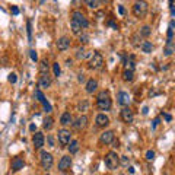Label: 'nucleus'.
Returning <instances> with one entry per match:
<instances>
[{"mask_svg": "<svg viewBox=\"0 0 175 175\" xmlns=\"http://www.w3.org/2000/svg\"><path fill=\"white\" fill-rule=\"evenodd\" d=\"M25 166V160L22 158H13L12 159V171L13 172H18L21 169H23Z\"/></svg>", "mask_w": 175, "mask_h": 175, "instance_id": "13", "label": "nucleus"}, {"mask_svg": "<svg viewBox=\"0 0 175 175\" xmlns=\"http://www.w3.org/2000/svg\"><path fill=\"white\" fill-rule=\"evenodd\" d=\"M117 99H118V104L123 105V107H127V105L130 104V95H129L127 92H123V91L118 92Z\"/></svg>", "mask_w": 175, "mask_h": 175, "instance_id": "14", "label": "nucleus"}, {"mask_svg": "<svg viewBox=\"0 0 175 175\" xmlns=\"http://www.w3.org/2000/svg\"><path fill=\"white\" fill-rule=\"evenodd\" d=\"M111 98H109V92L108 91H101L98 93L96 96V107L98 109H101V111H109L111 109Z\"/></svg>", "mask_w": 175, "mask_h": 175, "instance_id": "1", "label": "nucleus"}, {"mask_svg": "<svg viewBox=\"0 0 175 175\" xmlns=\"http://www.w3.org/2000/svg\"><path fill=\"white\" fill-rule=\"evenodd\" d=\"M70 28H72V32H73V34H76V35H79V34L82 32L80 25H79V23H76L74 21H70Z\"/></svg>", "mask_w": 175, "mask_h": 175, "instance_id": "24", "label": "nucleus"}, {"mask_svg": "<svg viewBox=\"0 0 175 175\" xmlns=\"http://www.w3.org/2000/svg\"><path fill=\"white\" fill-rule=\"evenodd\" d=\"M83 2L88 5V7H91V9H95L98 7V3H99V0H83Z\"/></svg>", "mask_w": 175, "mask_h": 175, "instance_id": "29", "label": "nucleus"}, {"mask_svg": "<svg viewBox=\"0 0 175 175\" xmlns=\"http://www.w3.org/2000/svg\"><path fill=\"white\" fill-rule=\"evenodd\" d=\"M120 164L124 165V166H127V165H129V158H127V156H121V158H120Z\"/></svg>", "mask_w": 175, "mask_h": 175, "instance_id": "39", "label": "nucleus"}, {"mask_svg": "<svg viewBox=\"0 0 175 175\" xmlns=\"http://www.w3.org/2000/svg\"><path fill=\"white\" fill-rule=\"evenodd\" d=\"M123 79L126 80V82H131L133 79H134V72L133 70H124L123 72Z\"/></svg>", "mask_w": 175, "mask_h": 175, "instance_id": "22", "label": "nucleus"}, {"mask_svg": "<svg viewBox=\"0 0 175 175\" xmlns=\"http://www.w3.org/2000/svg\"><path fill=\"white\" fill-rule=\"evenodd\" d=\"M12 13H13V15H19V9L16 6H13V7H12Z\"/></svg>", "mask_w": 175, "mask_h": 175, "instance_id": "44", "label": "nucleus"}, {"mask_svg": "<svg viewBox=\"0 0 175 175\" xmlns=\"http://www.w3.org/2000/svg\"><path fill=\"white\" fill-rule=\"evenodd\" d=\"M42 107H44V109H45L47 112H51V109H53V108H51V105H50V102L47 101V99L42 102Z\"/></svg>", "mask_w": 175, "mask_h": 175, "instance_id": "38", "label": "nucleus"}, {"mask_svg": "<svg viewBox=\"0 0 175 175\" xmlns=\"http://www.w3.org/2000/svg\"><path fill=\"white\" fill-rule=\"evenodd\" d=\"M42 126H44L45 130H51V129H53V118H51V117H45Z\"/></svg>", "mask_w": 175, "mask_h": 175, "instance_id": "25", "label": "nucleus"}, {"mask_svg": "<svg viewBox=\"0 0 175 175\" xmlns=\"http://www.w3.org/2000/svg\"><path fill=\"white\" fill-rule=\"evenodd\" d=\"M72 121H73V117H72V114L70 112H63L61 114V117H60V124L61 126H69V124H72Z\"/></svg>", "mask_w": 175, "mask_h": 175, "instance_id": "18", "label": "nucleus"}, {"mask_svg": "<svg viewBox=\"0 0 175 175\" xmlns=\"http://www.w3.org/2000/svg\"><path fill=\"white\" fill-rule=\"evenodd\" d=\"M58 142H60V145H61V147H64V146H67L69 145V142H70V137H72V133H70V130H67V129H61V130H58Z\"/></svg>", "mask_w": 175, "mask_h": 175, "instance_id": "7", "label": "nucleus"}, {"mask_svg": "<svg viewBox=\"0 0 175 175\" xmlns=\"http://www.w3.org/2000/svg\"><path fill=\"white\" fill-rule=\"evenodd\" d=\"M70 166H72V158H70L69 155H64L63 158L60 159V162H58V171L64 172V171H67Z\"/></svg>", "mask_w": 175, "mask_h": 175, "instance_id": "10", "label": "nucleus"}, {"mask_svg": "<svg viewBox=\"0 0 175 175\" xmlns=\"http://www.w3.org/2000/svg\"><path fill=\"white\" fill-rule=\"evenodd\" d=\"M114 142V133L112 131H104L102 134H101V143H105V145H109V143H112Z\"/></svg>", "mask_w": 175, "mask_h": 175, "instance_id": "17", "label": "nucleus"}, {"mask_svg": "<svg viewBox=\"0 0 175 175\" xmlns=\"http://www.w3.org/2000/svg\"><path fill=\"white\" fill-rule=\"evenodd\" d=\"M40 73H48V63H47V60H41V63H40Z\"/></svg>", "mask_w": 175, "mask_h": 175, "instance_id": "28", "label": "nucleus"}, {"mask_svg": "<svg viewBox=\"0 0 175 175\" xmlns=\"http://www.w3.org/2000/svg\"><path fill=\"white\" fill-rule=\"evenodd\" d=\"M169 5H171V6L174 5V0H169Z\"/></svg>", "mask_w": 175, "mask_h": 175, "instance_id": "52", "label": "nucleus"}, {"mask_svg": "<svg viewBox=\"0 0 175 175\" xmlns=\"http://www.w3.org/2000/svg\"><path fill=\"white\" fill-rule=\"evenodd\" d=\"M158 124H159V118H155V121H153V124H152V129H156Z\"/></svg>", "mask_w": 175, "mask_h": 175, "instance_id": "46", "label": "nucleus"}, {"mask_svg": "<svg viewBox=\"0 0 175 175\" xmlns=\"http://www.w3.org/2000/svg\"><path fill=\"white\" fill-rule=\"evenodd\" d=\"M86 56H88V54H86V51H85V48H83V47L78 50V54H76V57H78L79 60H82V58H85Z\"/></svg>", "mask_w": 175, "mask_h": 175, "instance_id": "32", "label": "nucleus"}, {"mask_svg": "<svg viewBox=\"0 0 175 175\" xmlns=\"http://www.w3.org/2000/svg\"><path fill=\"white\" fill-rule=\"evenodd\" d=\"M118 12H120V15H124L126 13V9H124L123 6H118Z\"/></svg>", "mask_w": 175, "mask_h": 175, "instance_id": "45", "label": "nucleus"}, {"mask_svg": "<svg viewBox=\"0 0 175 175\" xmlns=\"http://www.w3.org/2000/svg\"><path fill=\"white\" fill-rule=\"evenodd\" d=\"M29 56H31V60H32V61H36V60H38V56H36V51H35V50H31V51H29Z\"/></svg>", "mask_w": 175, "mask_h": 175, "instance_id": "40", "label": "nucleus"}, {"mask_svg": "<svg viewBox=\"0 0 175 175\" xmlns=\"http://www.w3.org/2000/svg\"><path fill=\"white\" fill-rule=\"evenodd\" d=\"M40 162H41V166H42L44 169H50V168L53 166V164H54V158H53L51 153H48V152H45V150H41Z\"/></svg>", "mask_w": 175, "mask_h": 175, "instance_id": "5", "label": "nucleus"}, {"mask_svg": "<svg viewBox=\"0 0 175 175\" xmlns=\"http://www.w3.org/2000/svg\"><path fill=\"white\" fill-rule=\"evenodd\" d=\"M142 112H143V115H146V114H147V112H149V108H147V107H145Z\"/></svg>", "mask_w": 175, "mask_h": 175, "instance_id": "49", "label": "nucleus"}, {"mask_svg": "<svg viewBox=\"0 0 175 175\" xmlns=\"http://www.w3.org/2000/svg\"><path fill=\"white\" fill-rule=\"evenodd\" d=\"M155 159V152L153 150H147L146 152V160H153Z\"/></svg>", "mask_w": 175, "mask_h": 175, "instance_id": "35", "label": "nucleus"}, {"mask_svg": "<svg viewBox=\"0 0 175 175\" xmlns=\"http://www.w3.org/2000/svg\"><path fill=\"white\" fill-rule=\"evenodd\" d=\"M35 96L38 98V101H40L41 104L45 101V96H44V93L41 92V89H36V91H35Z\"/></svg>", "mask_w": 175, "mask_h": 175, "instance_id": "31", "label": "nucleus"}, {"mask_svg": "<svg viewBox=\"0 0 175 175\" xmlns=\"http://www.w3.org/2000/svg\"><path fill=\"white\" fill-rule=\"evenodd\" d=\"M32 143H34V147L35 149H41L42 146H44V143H45V137H44V134L42 133H35L34 134V137H32Z\"/></svg>", "mask_w": 175, "mask_h": 175, "instance_id": "11", "label": "nucleus"}, {"mask_svg": "<svg viewBox=\"0 0 175 175\" xmlns=\"http://www.w3.org/2000/svg\"><path fill=\"white\" fill-rule=\"evenodd\" d=\"M80 35V42L86 44V42H89V35L88 34H79Z\"/></svg>", "mask_w": 175, "mask_h": 175, "instance_id": "36", "label": "nucleus"}, {"mask_svg": "<svg viewBox=\"0 0 175 175\" xmlns=\"http://www.w3.org/2000/svg\"><path fill=\"white\" fill-rule=\"evenodd\" d=\"M88 107H89V102H88L86 99L80 101V102H79V105H78V108H79L80 111H86V109H88Z\"/></svg>", "mask_w": 175, "mask_h": 175, "instance_id": "30", "label": "nucleus"}, {"mask_svg": "<svg viewBox=\"0 0 175 175\" xmlns=\"http://www.w3.org/2000/svg\"><path fill=\"white\" fill-rule=\"evenodd\" d=\"M120 118H121L124 123L131 124V123L134 121V114H133V111H131L129 107H124V108L120 111Z\"/></svg>", "mask_w": 175, "mask_h": 175, "instance_id": "8", "label": "nucleus"}, {"mask_svg": "<svg viewBox=\"0 0 175 175\" xmlns=\"http://www.w3.org/2000/svg\"><path fill=\"white\" fill-rule=\"evenodd\" d=\"M109 27H112L114 29H117V25H115V22H114V21H109Z\"/></svg>", "mask_w": 175, "mask_h": 175, "instance_id": "47", "label": "nucleus"}, {"mask_svg": "<svg viewBox=\"0 0 175 175\" xmlns=\"http://www.w3.org/2000/svg\"><path fill=\"white\" fill-rule=\"evenodd\" d=\"M147 10H149V5H147L146 0H137L133 5V13L136 18H145Z\"/></svg>", "mask_w": 175, "mask_h": 175, "instance_id": "2", "label": "nucleus"}, {"mask_svg": "<svg viewBox=\"0 0 175 175\" xmlns=\"http://www.w3.org/2000/svg\"><path fill=\"white\" fill-rule=\"evenodd\" d=\"M85 80V74H79V82H83Z\"/></svg>", "mask_w": 175, "mask_h": 175, "instance_id": "51", "label": "nucleus"}, {"mask_svg": "<svg viewBox=\"0 0 175 175\" xmlns=\"http://www.w3.org/2000/svg\"><path fill=\"white\" fill-rule=\"evenodd\" d=\"M150 34H152V28L149 27V25H145V27H142V29H140V32H139V35H140V36H145V38H147Z\"/></svg>", "mask_w": 175, "mask_h": 175, "instance_id": "23", "label": "nucleus"}, {"mask_svg": "<svg viewBox=\"0 0 175 175\" xmlns=\"http://www.w3.org/2000/svg\"><path fill=\"white\" fill-rule=\"evenodd\" d=\"M95 123L98 127H107L109 124V117L107 114H104V112H101V114H98L96 118H95Z\"/></svg>", "mask_w": 175, "mask_h": 175, "instance_id": "12", "label": "nucleus"}, {"mask_svg": "<svg viewBox=\"0 0 175 175\" xmlns=\"http://www.w3.org/2000/svg\"><path fill=\"white\" fill-rule=\"evenodd\" d=\"M98 89V82L95 79H89L86 82V92L88 93H93Z\"/></svg>", "mask_w": 175, "mask_h": 175, "instance_id": "19", "label": "nucleus"}, {"mask_svg": "<svg viewBox=\"0 0 175 175\" xmlns=\"http://www.w3.org/2000/svg\"><path fill=\"white\" fill-rule=\"evenodd\" d=\"M129 172H130V174H134V172H136V169H134L133 166H129Z\"/></svg>", "mask_w": 175, "mask_h": 175, "instance_id": "50", "label": "nucleus"}, {"mask_svg": "<svg viewBox=\"0 0 175 175\" xmlns=\"http://www.w3.org/2000/svg\"><path fill=\"white\" fill-rule=\"evenodd\" d=\"M72 21H74L76 23L80 25V28H88V25H89V22H88V19L85 18V15L82 13L80 10H74L72 13Z\"/></svg>", "mask_w": 175, "mask_h": 175, "instance_id": "6", "label": "nucleus"}, {"mask_svg": "<svg viewBox=\"0 0 175 175\" xmlns=\"http://www.w3.org/2000/svg\"><path fill=\"white\" fill-rule=\"evenodd\" d=\"M86 126H88V117H86V115H80V117L76 120V123H73V127L78 129V130L86 129Z\"/></svg>", "mask_w": 175, "mask_h": 175, "instance_id": "16", "label": "nucleus"}, {"mask_svg": "<svg viewBox=\"0 0 175 175\" xmlns=\"http://www.w3.org/2000/svg\"><path fill=\"white\" fill-rule=\"evenodd\" d=\"M53 72H54V76H60V73H61V69H60V64L58 63H54L53 64Z\"/></svg>", "mask_w": 175, "mask_h": 175, "instance_id": "33", "label": "nucleus"}, {"mask_svg": "<svg viewBox=\"0 0 175 175\" xmlns=\"http://www.w3.org/2000/svg\"><path fill=\"white\" fill-rule=\"evenodd\" d=\"M69 47H70V40L67 38V36H61V38H58L57 48L60 50V51H66Z\"/></svg>", "mask_w": 175, "mask_h": 175, "instance_id": "15", "label": "nucleus"}, {"mask_svg": "<svg viewBox=\"0 0 175 175\" xmlns=\"http://www.w3.org/2000/svg\"><path fill=\"white\" fill-rule=\"evenodd\" d=\"M27 28H28V40H29V42H31V40H32V25H31V21H28Z\"/></svg>", "mask_w": 175, "mask_h": 175, "instance_id": "34", "label": "nucleus"}, {"mask_svg": "<svg viewBox=\"0 0 175 175\" xmlns=\"http://www.w3.org/2000/svg\"><path fill=\"white\" fill-rule=\"evenodd\" d=\"M104 66V57L101 53H98V51H93L92 57H91V61H89V67L93 69V70H99V69H102Z\"/></svg>", "mask_w": 175, "mask_h": 175, "instance_id": "4", "label": "nucleus"}, {"mask_svg": "<svg viewBox=\"0 0 175 175\" xmlns=\"http://www.w3.org/2000/svg\"><path fill=\"white\" fill-rule=\"evenodd\" d=\"M48 145H50V146H54V139H53V136H48Z\"/></svg>", "mask_w": 175, "mask_h": 175, "instance_id": "43", "label": "nucleus"}, {"mask_svg": "<svg viewBox=\"0 0 175 175\" xmlns=\"http://www.w3.org/2000/svg\"><path fill=\"white\" fill-rule=\"evenodd\" d=\"M69 152L70 155H74V153H78L79 152V140H70L69 142Z\"/></svg>", "mask_w": 175, "mask_h": 175, "instance_id": "21", "label": "nucleus"}, {"mask_svg": "<svg viewBox=\"0 0 175 175\" xmlns=\"http://www.w3.org/2000/svg\"><path fill=\"white\" fill-rule=\"evenodd\" d=\"M172 36H174V29H168V41H172Z\"/></svg>", "mask_w": 175, "mask_h": 175, "instance_id": "42", "label": "nucleus"}, {"mask_svg": "<svg viewBox=\"0 0 175 175\" xmlns=\"http://www.w3.org/2000/svg\"><path fill=\"white\" fill-rule=\"evenodd\" d=\"M175 51V48H174V45H172V41H166V48H165V56H171L172 53Z\"/></svg>", "mask_w": 175, "mask_h": 175, "instance_id": "26", "label": "nucleus"}, {"mask_svg": "<svg viewBox=\"0 0 175 175\" xmlns=\"http://www.w3.org/2000/svg\"><path fill=\"white\" fill-rule=\"evenodd\" d=\"M104 162H105V166L111 171L117 169V166L120 165V156L117 155V152H108L104 158Z\"/></svg>", "mask_w": 175, "mask_h": 175, "instance_id": "3", "label": "nucleus"}, {"mask_svg": "<svg viewBox=\"0 0 175 175\" xmlns=\"http://www.w3.org/2000/svg\"><path fill=\"white\" fill-rule=\"evenodd\" d=\"M124 63H126V69H127V70H134V60H133L131 56H130L129 58H126V61H124Z\"/></svg>", "mask_w": 175, "mask_h": 175, "instance_id": "27", "label": "nucleus"}, {"mask_svg": "<svg viewBox=\"0 0 175 175\" xmlns=\"http://www.w3.org/2000/svg\"><path fill=\"white\" fill-rule=\"evenodd\" d=\"M162 117H164V118H165L168 123H169V121H172V115H171V114H166V112H162Z\"/></svg>", "mask_w": 175, "mask_h": 175, "instance_id": "41", "label": "nucleus"}, {"mask_svg": "<svg viewBox=\"0 0 175 175\" xmlns=\"http://www.w3.org/2000/svg\"><path fill=\"white\" fill-rule=\"evenodd\" d=\"M140 50L145 53V54H150L152 53V50H153V44L150 41H143L140 44Z\"/></svg>", "mask_w": 175, "mask_h": 175, "instance_id": "20", "label": "nucleus"}, {"mask_svg": "<svg viewBox=\"0 0 175 175\" xmlns=\"http://www.w3.org/2000/svg\"><path fill=\"white\" fill-rule=\"evenodd\" d=\"M29 130H31V131H35V130H36V126H35V124H31V126H29Z\"/></svg>", "mask_w": 175, "mask_h": 175, "instance_id": "48", "label": "nucleus"}, {"mask_svg": "<svg viewBox=\"0 0 175 175\" xmlns=\"http://www.w3.org/2000/svg\"><path fill=\"white\" fill-rule=\"evenodd\" d=\"M7 80H9L10 83H16V80H18V76H16L15 73H10V74H9V78H7Z\"/></svg>", "mask_w": 175, "mask_h": 175, "instance_id": "37", "label": "nucleus"}, {"mask_svg": "<svg viewBox=\"0 0 175 175\" xmlns=\"http://www.w3.org/2000/svg\"><path fill=\"white\" fill-rule=\"evenodd\" d=\"M51 86V78L48 76V73H41L40 80H38V88L41 89H48Z\"/></svg>", "mask_w": 175, "mask_h": 175, "instance_id": "9", "label": "nucleus"}]
</instances>
